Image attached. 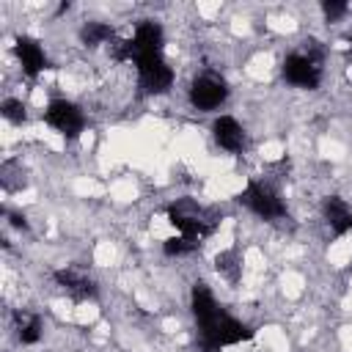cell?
<instances>
[{
	"label": "cell",
	"instance_id": "obj_1",
	"mask_svg": "<svg viewBox=\"0 0 352 352\" xmlns=\"http://www.w3.org/2000/svg\"><path fill=\"white\" fill-rule=\"evenodd\" d=\"M242 201L250 206V212H256L264 220H278L286 214V204L278 195L275 187H270L267 182H250L242 192Z\"/></svg>",
	"mask_w": 352,
	"mask_h": 352
},
{
	"label": "cell",
	"instance_id": "obj_2",
	"mask_svg": "<svg viewBox=\"0 0 352 352\" xmlns=\"http://www.w3.org/2000/svg\"><path fill=\"white\" fill-rule=\"evenodd\" d=\"M138 66V77H140V88L146 94H165L173 85V69L168 66V60L160 55H140L135 60Z\"/></svg>",
	"mask_w": 352,
	"mask_h": 352
},
{
	"label": "cell",
	"instance_id": "obj_3",
	"mask_svg": "<svg viewBox=\"0 0 352 352\" xmlns=\"http://www.w3.org/2000/svg\"><path fill=\"white\" fill-rule=\"evenodd\" d=\"M44 121L52 129H58L60 135H66V138H77L85 129L82 110L74 102H69V99H52L47 104V110H44Z\"/></svg>",
	"mask_w": 352,
	"mask_h": 352
},
{
	"label": "cell",
	"instance_id": "obj_4",
	"mask_svg": "<svg viewBox=\"0 0 352 352\" xmlns=\"http://www.w3.org/2000/svg\"><path fill=\"white\" fill-rule=\"evenodd\" d=\"M283 77H286V82L311 91V88H319V82H322V69H319V60L311 58L308 52H292V55L283 60Z\"/></svg>",
	"mask_w": 352,
	"mask_h": 352
},
{
	"label": "cell",
	"instance_id": "obj_5",
	"mask_svg": "<svg viewBox=\"0 0 352 352\" xmlns=\"http://www.w3.org/2000/svg\"><path fill=\"white\" fill-rule=\"evenodd\" d=\"M187 96H190V104H192L195 110L209 113V110H217V107L228 99V88H226L223 80H217V77H212V74H201V77L192 80Z\"/></svg>",
	"mask_w": 352,
	"mask_h": 352
},
{
	"label": "cell",
	"instance_id": "obj_6",
	"mask_svg": "<svg viewBox=\"0 0 352 352\" xmlns=\"http://www.w3.org/2000/svg\"><path fill=\"white\" fill-rule=\"evenodd\" d=\"M132 52H135V60L140 55H160L162 52V44H165V30L160 22L154 19H143L135 25V33H132Z\"/></svg>",
	"mask_w": 352,
	"mask_h": 352
},
{
	"label": "cell",
	"instance_id": "obj_7",
	"mask_svg": "<svg viewBox=\"0 0 352 352\" xmlns=\"http://www.w3.org/2000/svg\"><path fill=\"white\" fill-rule=\"evenodd\" d=\"M14 52H16V60H19V66H22V74L36 77V74L44 72L47 55H44V47H41L33 36H19L16 44H14Z\"/></svg>",
	"mask_w": 352,
	"mask_h": 352
},
{
	"label": "cell",
	"instance_id": "obj_8",
	"mask_svg": "<svg viewBox=\"0 0 352 352\" xmlns=\"http://www.w3.org/2000/svg\"><path fill=\"white\" fill-rule=\"evenodd\" d=\"M212 138L226 151H242L245 148V129L234 116H217L212 124Z\"/></svg>",
	"mask_w": 352,
	"mask_h": 352
},
{
	"label": "cell",
	"instance_id": "obj_9",
	"mask_svg": "<svg viewBox=\"0 0 352 352\" xmlns=\"http://www.w3.org/2000/svg\"><path fill=\"white\" fill-rule=\"evenodd\" d=\"M322 214H324V220H327V226L336 236H344V234L352 231V206L344 198L327 195L324 204H322Z\"/></svg>",
	"mask_w": 352,
	"mask_h": 352
},
{
	"label": "cell",
	"instance_id": "obj_10",
	"mask_svg": "<svg viewBox=\"0 0 352 352\" xmlns=\"http://www.w3.org/2000/svg\"><path fill=\"white\" fill-rule=\"evenodd\" d=\"M190 305H192V314H195V319H198V327H201V324H206V322H212V319L220 314L214 294H212L204 283H195V286H192Z\"/></svg>",
	"mask_w": 352,
	"mask_h": 352
},
{
	"label": "cell",
	"instance_id": "obj_11",
	"mask_svg": "<svg viewBox=\"0 0 352 352\" xmlns=\"http://www.w3.org/2000/svg\"><path fill=\"white\" fill-rule=\"evenodd\" d=\"M52 278H55L58 286H63V289H66L69 294H74L77 300H88V297L96 294L94 280L85 278V275H80V272H74V270H58Z\"/></svg>",
	"mask_w": 352,
	"mask_h": 352
},
{
	"label": "cell",
	"instance_id": "obj_12",
	"mask_svg": "<svg viewBox=\"0 0 352 352\" xmlns=\"http://www.w3.org/2000/svg\"><path fill=\"white\" fill-rule=\"evenodd\" d=\"M80 38L88 47H99L104 41H113V28L107 22H85L82 30H80Z\"/></svg>",
	"mask_w": 352,
	"mask_h": 352
},
{
	"label": "cell",
	"instance_id": "obj_13",
	"mask_svg": "<svg viewBox=\"0 0 352 352\" xmlns=\"http://www.w3.org/2000/svg\"><path fill=\"white\" fill-rule=\"evenodd\" d=\"M214 267H217V272H220L226 280H231V283H234V280L239 278V272H242V264H239V258H236L234 250H223V253H217Z\"/></svg>",
	"mask_w": 352,
	"mask_h": 352
},
{
	"label": "cell",
	"instance_id": "obj_14",
	"mask_svg": "<svg viewBox=\"0 0 352 352\" xmlns=\"http://www.w3.org/2000/svg\"><path fill=\"white\" fill-rule=\"evenodd\" d=\"M41 330H44L41 319H38V316H28L25 322H19L16 336H19V341H22V344H36V341L41 338Z\"/></svg>",
	"mask_w": 352,
	"mask_h": 352
},
{
	"label": "cell",
	"instance_id": "obj_15",
	"mask_svg": "<svg viewBox=\"0 0 352 352\" xmlns=\"http://www.w3.org/2000/svg\"><path fill=\"white\" fill-rule=\"evenodd\" d=\"M195 248H198V242H192V239H187V236H182V234L165 239V245H162V250H165L168 256H190Z\"/></svg>",
	"mask_w": 352,
	"mask_h": 352
},
{
	"label": "cell",
	"instance_id": "obj_16",
	"mask_svg": "<svg viewBox=\"0 0 352 352\" xmlns=\"http://www.w3.org/2000/svg\"><path fill=\"white\" fill-rule=\"evenodd\" d=\"M0 110H3L6 121H11V124H22V121L28 118V113H25V104H22V99H14V96L3 99Z\"/></svg>",
	"mask_w": 352,
	"mask_h": 352
},
{
	"label": "cell",
	"instance_id": "obj_17",
	"mask_svg": "<svg viewBox=\"0 0 352 352\" xmlns=\"http://www.w3.org/2000/svg\"><path fill=\"white\" fill-rule=\"evenodd\" d=\"M322 11H324V16H327L330 22H336V19H341V16L349 11V6H346V3H336V0H330V3H322Z\"/></svg>",
	"mask_w": 352,
	"mask_h": 352
},
{
	"label": "cell",
	"instance_id": "obj_18",
	"mask_svg": "<svg viewBox=\"0 0 352 352\" xmlns=\"http://www.w3.org/2000/svg\"><path fill=\"white\" fill-rule=\"evenodd\" d=\"M349 47H352V36H349Z\"/></svg>",
	"mask_w": 352,
	"mask_h": 352
}]
</instances>
